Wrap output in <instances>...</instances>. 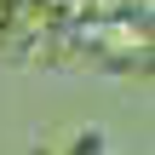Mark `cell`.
Masks as SVG:
<instances>
[{"label":"cell","mask_w":155,"mask_h":155,"mask_svg":"<svg viewBox=\"0 0 155 155\" xmlns=\"http://www.w3.org/2000/svg\"><path fill=\"white\" fill-rule=\"evenodd\" d=\"M63 155H115V138H109L104 127H81V132L63 144Z\"/></svg>","instance_id":"6da1fadb"}]
</instances>
